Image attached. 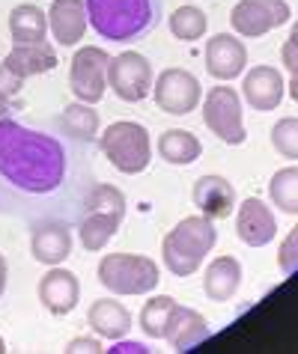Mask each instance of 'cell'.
I'll return each instance as SVG.
<instances>
[{
	"label": "cell",
	"mask_w": 298,
	"mask_h": 354,
	"mask_svg": "<svg viewBox=\"0 0 298 354\" xmlns=\"http://www.w3.org/2000/svg\"><path fill=\"white\" fill-rule=\"evenodd\" d=\"M81 143L0 120V214L75 221L93 185Z\"/></svg>",
	"instance_id": "6da1fadb"
},
{
	"label": "cell",
	"mask_w": 298,
	"mask_h": 354,
	"mask_svg": "<svg viewBox=\"0 0 298 354\" xmlns=\"http://www.w3.org/2000/svg\"><path fill=\"white\" fill-rule=\"evenodd\" d=\"M89 27L107 42H137L161 21V0H84Z\"/></svg>",
	"instance_id": "7a4b0ae2"
},
{
	"label": "cell",
	"mask_w": 298,
	"mask_h": 354,
	"mask_svg": "<svg viewBox=\"0 0 298 354\" xmlns=\"http://www.w3.org/2000/svg\"><path fill=\"white\" fill-rule=\"evenodd\" d=\"M125 221V194L116 185L93 182L78 212V241L89 253L107 248V241L116 235L119 223Z\"/></svg>",
	"instance_id": "3957f363"
},
{
	"label": "cell",
	"mask_w": 298,
	"mask_h": 354,
	"mask_svg": "<svg viewBox=\"0 0 298 354\" xmlns=\"http://www.w3.org/2000/svg\"><path fill=\"white\" fill-rule=\"evenodd\" d=\"M218 230L215 221L206 214H194V218H182L161 241V259L173 277H191L203 259L215 250Z\"/></svg>",
	"instance_id": "277c9868"
},
{
	"label": "cell",
	"mask_w": 298,
	"mask_h": 354,
	"mask_svg": "<svg viewBox=\"0 0 298 354\" xmlns=\"http://www.w3.org/2000/svg\"><path fill=\"white\" fill-rule=\"evenodd\" d=\"M98 152L107 158L114 170L125 176H141L149 161H152V143H149V131L141 122H114L98 134Z\"/></svg>",
	"instance_id": "5b68a950"
},
{
	"label": "cell",
	"mask_w": 298,
	"mask_h": 354,
	"mask_svg": "<svg viewBox=\"0 0 298 354\" xmlns=\"http://www.w3.org/2000/svg\"><path fill=\"white\" fill-rule=\"evenodd\" d=\"M98 283L114 295H149L161 283V271L149 257L107 253L98 262Z\"/></svg>",
	"instance_id": "8992f818"
},
{
	"label": "cell",
	"mask_w": 298,
	"mask_h": 354,
	"mask_svg": "<svg viewBox=\"0 0 298 354\" xmlns=\"http://www.w3.org/2000/svg\"><path fill=\"white\" fill-rule=\"evenodd\" d=\"M203 122L227 146H242L247 140L242 98L233 86H212L203 98Z\"/></svg>",
	"instance_id": "52a82bcc"
},
{
	"label": "cell",
	"mask_w": 298,
	"mask_h": 354,
	"mask_svg": "<svg viewBox=\"0 0 298 354\" xmlns=\"http://www.w3.org/2000/svg\"><path fill=\"white\" fill-rule=\"evenodd\" d=\"M107 63H111V54H107L105 48L84 45V48L75 51L72 68H69V86H72V95L78 98V102L98 104L105 98Z\"/></svg>",
	"instance_id": "ba28073f"
},
{
	"label": "cell",
	"mask_w": 298,
	"mask_h": 354,
	"mask_svg": "<svg viewBox=\"0 0 298 354\" xmlns=\"http://www.w3.org/2000/svg\"><path fill=\"white\" fill-rule=\"evenodd\" d=\"M152 63L137 51H123L111 57L107 63V86L116 93L119 102L125 104H137L152 93Z\"/></svg>",
	"instance_id": "9c48e42d"
},
{
	"label": "cell",
	"mask_w": 298,
	"mask_h": 354,
	"mask_svg": "<svg viewBox=\"0 0 298 354\" xmlns=\"http://www.w3.org/2000/svg\"><path fill=\"white\" fill-rule=\"evenodd\" d=\"M152 98H155L158 111H164L170 116H185L197 111V104L203 98V86L188 68L173 66V68H164L152 81Z\"/></svg>",
	"instance_id": "30bf717a"
},
{
	"label": "cell",
	"mask_w": 298,
	"mask_h": 354,
	"mask_svg": "<svg viewBox=\"0 0 298 354\" xmlns=\"http://www.w3.org/2000/svg\"><path fill=\"white\" fill-rule=\"evenodd\" d=\"M286 21H292V9L286 0H238L230 12L233 30L242 39H260Z\"/></svg>",
	"instance_id": "8fae6325"
},
{
	"label": "cell",
	"mask_w": 298,
	"mask_h": 354,
	"mask_svg": "<svg viewBox=\"0 0 298 354\" xmlns=\"http://www.w3.org/2000/svg\"><path fill=\"white\" fill-rule=\"evenodd\" d=\"M203 57H206V72L215 81H236L247 68V48L233 33H215L212 39H206Z\"/></svg>",
	"instance_id": "7c38bea8"
},
{
	"label": "cell",
	"mask_w": 298,
	"mask_h": 354,
	"mask_svg": "<svg viewBox=\"0 0 298 354\" xmlns=\"http://www.w3.org/2000/svg\"><path fill=\"white\" fill-rule=\"evenodd\" d=\"M30 253L36 262L42 265H63L72 253V230L69 221H57V218H45V221H33L30 230Z\"/></svg>",
	"instance_id": "4fadbf2b"
},
{
	"label": "cell",
	"mask_w": 298,
	"mask_h": 354,
	"mask_svg": "<svg viewBox=\"0 0 298 354\" xmlns=\"http://www.w3.org/2000/svg\"><path fill=\"white\" fill-rule=\"evenodd\" d=\"M236 235L247 248H265L277 235V221L272 209L260 196H247L238 203V218H236Z\"/></svg>",
	"instance_id": "5bb4252c"
},
{
	"label": "cell",
	"mask_w": 298,
	"mask_h": 354,
	"mask_svg": "<svg viewBox=\"0 0 298 354\" xmlns=\"http://www.w3.org/2000/svg\"><path fill=\"white\" fill-rule=\"evenodd\" d=\"M39 301L51 316H69L81 301V280L72 271L51 265V271L39 280Z\"/></svg>",
	"instance_id": "9a60e30c"
},
{
	"label": "cell",
	"mask_w": 298,
	"mask_h": 354,
	"mask_svg": "<svg viewBox=\"0 0 298 354\" xmlns=\"http://www.w3.org/2000/svg\"><path fill=\"white\" fill-rule=\"evenodd\" d=\"M212 337V328H209V322L200 316L197 310L191 307H182V304H173L170 316H167V324H164V337L170 342V348L176 351H191L197 348L200 342H206Z\"/></svg>",
	"instance_id": "2e32d148"
},
{
	"label": "cell",
	"mask_w": 298,
	"mask_h": 354,
	"mask_svg": "<svg viewBox=\"0 0 298 354\" xmlns=\"http://www.w3.org/2000/svg\"><path fill=\"white\" fill-rule=\"evenodd\" d=\"M242 98L260 113L274 111L283 102V75L274 66H254L242 81Z\"/></svg>",
	"instance_id": "e0dca14e"
},
{
	"label": "cell",
	"mask_w": 298,
	"mask_h": 354,
	"mask_svg": "<svg viewBox=\"0 0 298 354\" xmlns=\"http://www.w3.org/2000/svg\"><path fill=\"white\" fill-rule=\"evenodd\" d=\"M191 200L194 205L200 209V214L212 221H221V218H230L233 209H236V191L233 185L224 179V176H200L191 188Z\"/></svg>",
	"instance_id": "ac0fdd59"
},
{
	"label": "cell",
	"mask_w": 298,
	"mask_h": 354,
	"mask_svg": "<svg viewBox=\"0 0 298 354\" xmlns=\"http://www.w3.org/2000/svg\"><path fill=\"white\" fill-rule=\"evenodd\" d=\"M48 27H51L57 45L63 48L78 45L89 27L84 0H54L51 9H48Z\"/></svg>",
	"instance_id": "d6986e66"
},
{
	"label": "cell",
	"mask_w": 298,
	"mask_h": 354,
	"mask_svg": "<svg viewBox=\"0 0 298 354\" xmlns=\"http://www.w3.org/2000/svg\"><path fill=\"white\" fill-rule=\"evenodd\" d=\"M57 63H60L57 51L48 45V39H42V42H15L12 51H9L3 60V66L15 77H21V81H27V77H33V75L54 72Z\"/></svg>",
	"instance_id": "ffe728a7"
},
{
	"label": "cell",
	"mask_w": 298,
	"mask_h": 354,
	"mask_svg": "<svg viewBox=\"0 0 298 354\" xmlns=\"http://www.w3.org/2000/svg\"><path fill=\"white\" fill-rule=\"evenodd\" d=\"M87 324L93 328L96 337L116 342V339H125V333L132 330V313H128L125 304H119L114 298H98L89 304Z\"/></svg>",
	"instance_id": "44dd1931"
},
{
	"label": "cell",
	"mask_w": 298,
	"mask_h": 354,
	"mask_svg": "<svg viewBox=\"0 0 298 354\" xmlns=\"http://www.w3.org/2000/svg\"><path fill=\"white\" fill-rule=\"evenodd\" d=\"M242 262L236 257H218L215 262L206 265L203 271V292L209 301L215 304H224V301H233L238 286H242Z\"/></svg>",
	"instance_id": "7402d4cb"
},
{
	"label": "cell",
	"mask_w": 298,
	"mask_h": 354,
	"mask_svg": "<svg viewBox=\"0 0 298 354\" xmlns=\"http://www.w3.org/2000/svg\"><path fill=\"white\" fill-rule=\"evenodd\" d=\"M54 129L66 137V140L75 143H96L98 140V113L93 111V104L75 102L63 107V113L54 120Z\"/></svg>",
	"instance_id": "603a6c76"
},
{
	"label": "cell",
	"mask_w": 298,
	"mask_h": 354,
	"mask_svg": "<svg viewBox=\"0 0 298 354\" xmlns=\"http://www.w3.org/2000/svg\"><path fill=\"white\" fill-rule=\"evenodd\" d=\"M158 155L173 164V167H188L194 161H200L203 155V143L194 131H185V129H170L158 137Z\"/></svg>",
	"instance_id": "cb8c5ba5"
},
{
	"label": "cell",
	"mask_w": 298,
	"mask_h": 354,
	"mask_svg": "<svg viewBox=\"0 0 298 354\" xmlns=\"http://www.w3.org/2000/svg\"><path fill=\"white\" fill-rule=\"evenodd\" d=\"M9 36L12 42H42L48 39V15L36 3H18L9 12Z\"/></svg>",
	"instance_id": "d4e9b609"
},
{
	"label": "cell",
	"mask_w": 298,
	"mask_h": 354,
	"mask_svg": "<svg viewBox=\"0 0 298 354\" xmlns=\"http://www.w3.org/2000/svg\"><path fill=\"white\" fill-rule=\"evenodd\" d=\"M268 200L283 214H290V218L298 214V167L295 164L283 167V170H277L272 176V182H268Z\"/></svg>",
	"instance_id": "484cf974"
},
{
	"label": "cell",
	"mask_w": 298,
	"mask_h": 354,
	"mask_svg": "<svg viewBox=\"0 0 298 354\" xmlns=\"http://www.w3.org/2000/svg\"><path fill=\"white\" fill-rule=\"evenodd\" d=\"M167 24H170V33L179 42H197L209 30V18L200 6H179Z\"/></svg>",
	"instance_id": "4316f807"
},
{
	"label": "cell",
	"mask_w": 298,
	"mask_h": 354,
	"mask_svg": "<svg viewBox=\"0 0 298 354\" xmlns=\"http://www.w3.org/2000/svg\"><path fill=\"white\" fill-rule=\"evenodd\" d=\"M176 298L170 295H155L149 298L141 310V330L146 333L149 339H161L164 337V324H167V316H170Z\"/></svg>",
	"instance_id": "83f0119b"
},
{
	"label": "cell",
	"mask_w": 298,
	"mask_h": 354,
	"mask_svg": "<svg viewBox=\"0 0 298 354\" xmlns=\"http://www.w3.org/2000/svg\"><path fill=\"white\" fill-rule=\"evenodd\" d=\"M272 146L277 149V155H283L286 161L298 158V120H295V116H283V120L274 122Z\"/></svg>",
	"instance_id": "f1b7e54d"
},
{
	"label": "cell",
	"mask_w": 298,
	"mask_h": 354,
	"mask_svg": "<svg viewBox=\"0 0 298 354\" xmlns=\"http://www.w3.org/2000/svg\"><path fill=\"white\" fill-rule=\"evenodd\" d=\"M295 244H298V232L292 230L290 235H286V241L281 244V250H277V265H281V271L290 277V274H295V265H298V250H295Z\"/></svg>",
	"instance_id": "f546056e"
},
{
	"label": "cell",
	"mask_w": 298,
	"mask_h": 354,
	"mask_svg": "<svg viewBox=\"0 0 298 354\" xmlns=\"http://www.w3.org/2000/svg\"><path fill=\"white\" fill-rule=\"evenodd\" d=\"M281 57H283V66H286V72H290V77L295 75V66H298V30L292 27L290 30V39L283 42V51H281Z\"/></svg>",
	"instance_id": "4dcf8cb0"
},
{
	"label": "cell",
	"mask_w": 298,
	"mask_h": 354,
	"mask_svg": "<svg viewBox=\"0 0 298 354\" xmlns=\"http://www.w3.org/2000/svg\"><path fill=\"white\" fill-rule=\"evenodd\" d=\"M21 86H24L21 77H15V75L3 66V63H0V93L9 95V98H18V93H21Z\"/></svg>",
	"instance_id": "1f68e13d"
},
{
	"label": "cell",
	"mask_w": 298,
	"mask_h": 354,
	"mask_svg": "<svg viewBox=\"0 0 298 354\" xmlns=\"http://www.w3.org/2000/svg\"><path fill=\"white\" fill-rule=\"evenodd\" d=\"M69 354H84V351H105V346L98 342L96 337H75L72 342L66 346Z\"/></svg>",
	"instance_id": "d6a6232c"
},
{
	"label": "cell",
	"mask_w": 298,
	"mask_h": 354,
	"mask_svg": "<svg viewBox=\"0 0 298 354\" xmlns=\"http://www.w3.org/2000/svg\"><path fill=\"white\" fill-rule=\"evenodd\" d=\"M18 111H24V102H21V98H9V95L0 93V120H6V116H12V113H18Z\"/></svg>",
	"instance_id": "836d02e7"
},
{
	"label": "cell",
	"mask_w": 298,
	"mask_h": 354,
	"mask_svg": "<svg viewBox=\"0 0 298 354\" xmlns=\"http://www.w3.org/2000/svg\"><path fill=\"white\" fill-rule=\"evenodd\" d=\"M105 351H149L146 346H141V342H123V339H116V346L114 348H105Z\"/></svg>",
	"instance_id": "e575fe53"
},
{
	"label": "cell",
	"mask_w": 298,
	"mask_h": 354,
	"mask_svg": "<svg viewBox=\"0 0 298 354\" xmlns=\"http://www.w3.org/2000/svg\"><path fill=\"white\" fill-rule=\"evenodd\" d=\"M6 280H9V265H6V257L0 253V298H3V292H6Z\"/></svg>",
	"instance_id": "d590c367"
},
{
	"label": "cell",
	"mask_w": 298,
	"mask_h": 354,
	"mask_svg": "<svg viewBox=\"0 0 298 354\" xmlns=\"http://www.w3.org/2000/svg\"><path fill=\"white\" fill-rule=\"evenodd\" d=\"M6 351V342H3V337H0V354H3Z\"/></svg>",
	"instance_id": "8d00e7d4"
}]
</instances>
